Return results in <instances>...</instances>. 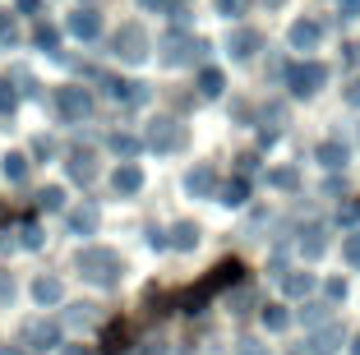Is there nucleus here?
I'll list each match as a JSON object with an SVG mask.
<instances>
[{
	"instance_id": "nucleus-1",
	"label": "nucleus",
	"mask_w": 360,
	"mask_h": 355,
	"mask_svg": "<svg viewBox=\"0 0 360 355\" xmlns=\"http://www.w3.org/2000/svg\"><path fill=\"white\" fill-rule=\"evenodd\" d=\"M79 272H84V282H93V286H116V282H120V272H125V263H120L116 250L93 245V250L79 254Z\"/></svg>"
},
{
	"instance_id": "nucleus-2",
	"label": "nucleus",
	"mask_w": 360,
	"mask_h": 355,
	"mask_svg": "<svg viewBox=\"0 0 360 355\" xmlns=\"http://www.w3.org/2000/svg\"><path fill=\"white\" fill-rule=\"evenodd\" d=\"M208 51V42H199V37H190V32H167L162 37V65H190L194 56Z\"/></svg>"
},
{
	"instance_id": "nucleus-3",
	"label": "nucleus",
	"mask_w": 360,
	"mask_h": 355,
	"mask_svg": "<svg viewBox=\"0 0 360 355\" xmlns=\"http://www.w3.org/2000/svg\"><path fill=\"white\" fill-rule=\"evenodd\" d=\"M143 143H148L153 153H176V148H185V125L158 115V120L148 125V138H143Z\"/></svg>"
},
{
	"instance_id": "nucleus-4",
	"label": "nucleus",
	"mask_w": 360,
	"mask_h": 355,
	"mask_svg": "<svg viewBox=\"0 0 360 355\" xmlns=\"http://www.w3.org/2000/svg\"><path fill=\"white\" fill-rule=\"evenodd\" d=\"M111 51L120 56V60H129V65H139L143 56H148V32L139 28V23H125V28L111 37Z\"/></svg>"
},
{
	"instance_id": "nucleus-5",
	"label": "nucleus",
	"mask_w": 360,
	"mask_h": 355,
	"mask_svg": "<svg viewBox=\"0 0 360 355\" xmlns=\"http://www.w3.org/2000/svg\"><path fill=\"white\" fill-rule=\"evenodd\" d=\"M56 111H60L65 120H84V115L93 111V97H88L84 88H56Z\"/></svg>"
},
{
	"instance_id": "nucleus-6",
	"label": "nucleus",
	"mask_w": 360,
	"mask_h": 355,
	"mask_svg": "<svg viewBox=\"0 0 360 355\" xmlns=\"http://www.w3.org/2000/svg\"><path fill=\"white\" fill-rule=\"evenodd\" d=\"M286 84H291L296 97H309L323 84V65H291V70H286Z\"/></svg>"
},
{
	"instance_id": "nucleus-7",
	"label": "nucleus",
	"mask_w": 360,
	"mask_h": 355,
	"mask_svg": "<svg viewBox=\"0 0 360 355\" xmlns=\"http://www.w3.org/2000/svg\"><path fill=\"white\" fill-rule=\"evenodd\" d=\"M65 28H70V37H79V42H93L97 32H102V14L97 10H75L70 19H65Z\"/></svg>"
},
{
	"instance_id": "nucleus-8",
	"label": "nucleus",
	"mask_w": 360,
	"mask_h": 355,
	"mask_svg": "<svg viewBox=\"0 0 360 355\" xmlns=\"http://www.w3.org/2000/svg\"><path fill=\"white\" fill-rule=\"evenodd\" d=\"M23 342L37 346V351H46V346H60V328L46 323V318H32V323H23Z\"/></svg>"
},
{
	"instance_id": "nucleus-9",
	"label": "nucleus",
	"mask_w": 360,
	"mask_h": 355,
	"mask_svg": "<svg viewBox=\"0 0 360 355\" xmlns=\"http://www.w3.org/2000/svg\"><path fill=\"white\" fill-rule=\"evenodd\" d=\"M70 176H75L79 185H88V180L97 176V157L88 153V148H75V153H70Z\"/></svg>"
},
{
	"instance_id": "nucleus-10",
	"label": "nucleus",
	"mask_w": 360,
	"mask_h": 355,
	"mask_svg": "<svg viewBox=\"0 0 360 355\" xmlns=\"http://www.w3.org/2000/svg\"><path fill=\"white\" fill-rule=\"evenodd\" d=\"M194 245H199V226L194 221H176L167 231V250H194Z\"/></svg>"
},
{
	"instance_id": "nucleus-11",
	"label": "nucleus",
	"mask_w": 360,
	"mask_h": 355,
	"mask_svg": "<svg viewBox=\"0 0 360 355\" xmlns=\"http://www.w3.org/2000/svg\"><path fill=\"white\" fill-rule=\"evenodd\" d=\"M28 167H32V162L23 153H5V157H0V176L10 180V185H23V180H28Z\"/></svg>"
},
{
	"instance_id": "nucleus-12",
	"label": "nucleus",
	"mask_w": 360,
	"mask_h": 355,
	"mask_svg": "<svg viewBox=\"0 0 360 355\" xmlns=\"http://www.w3.org/2000/svg\"><path fill=\"white\" fill-rule=\"evenodd\" d=\"M111 185H116V194H139V185H143V171H139L134 162H125V167H116Z\"/></svg>"
},
{
	"instance_id": "nucleus-13",
	"label": "nucleus",
	"mask_w": 360,
	"mask_h": 355,
	"mask_svg": "<svg viewBox=\"0 0 360 355\" xmlns=\"http://www.w3.org/2000/svg\"><path fill=\"white\" fill-rule=\"evenodd\" d=\"M106 97H111V102H143V84H129V79H106Z\"/></svg>"
},
{
	"instance_id": "nucleus-14",
	"label": "nucleus",
	"mask_w": 360,
	"mask_h": 355,
	"mask_svg": "<svg viewBox=\"0 0 360 355\" xmlns=\"http://www.w3.org/2000/svg\"><path fill=\"white\" fill-rule=\"evenodd\" d=\"M255 51H259V32L255 28H236L231 32V56L236 60H250Z\"/></svg>"
},
{
	"instance_id": "nucleus-15",
	"label": "nucleus",
	"mask_w": 360,
	"mask_h": 355,
	"mask_svg": "<svg viewBox=\"0 0 360 355\" xmlns=\"http://www.w3.org/2000/svg\"><path fill=\"white\" fill-rule=\"evenodd\" d=\"M185 185H190L194 199H208L212 189H217V176H212V167H199V171H190V180H185Z\"/></svg>"
},
{
	"instance_id": "nucleus-16",
	"label": "nucleus",
	"mask_w": 360,
	"mask_h": 355,
	"mask_svg": "<svg viewBox=\"0 0 360 355\" xmlns=\"http://www.w3.org/2000/svg\"><path fill=\"white\" fill-rule=\"evenodd\" d=\"M70 231H75V235H93V231H97V208H93V203L70 212Z\"/></svg>"
},
{
	"instance_id": "nucleus-17",
	"label": "nucleus",
	"mask_w": 360,
	"mask_h": 355,
	"mask_svg": "<svg viewBox=\"0 0 360 355\" xmlns=\"http://www.w3.org/2000/svg\"><path fill=\"white\" fill-rule=\"evenodd\" d=\"M314 42H319V23H309V19L291 23V46H300V51H309Z\"/></svg>"
},
{
	"instance_id": "nucleus-18",
	"label": "nucleus",
	"mask_w": 360,
	"mask_h": 355,
	"mask_svg": "<svg viewBox=\"0 0 360 355\" xmlns=\"http://www.w3.org/2000/svg\"><path fill=\"white\" fill-rule=\"evenodd\" d=\"M32 295H37V304H56L65 295V286L56 282V277H37V282H32Z\"/></svg>"
},
{
	"instance_id": "nucleus-19",
	"label": "nucleus",
	"mask_w": 360,
	"mask_h": 355,
	"mask_svg": "<svg viewBox=\"0 0 360 355\" xmlns=\"http://www.w3.org/2000/svg\"><path fill=\"white\" fill-rule=\"evenodd\" d=\"M32 42L42 46V51H51V56H56V46H60V32H56L51 23H37V32H32Z\"/></svg>"
},
{
	"instance_id": "nucleus-20",
	"label": "nucleus",
	"mask_w": 360,
	"mask_h": 355,
	"mask_svg": "<svg viewBox=\"0 0 360 355\" xmlns=\"http://www.w3.org/2000/svg\"><path fill=\"white\" fill-rule=\"evenodd\" d=\"M106 355H120V351H129V333L125 328H111V333H106V346H102Z\"/></svg>"
},
{
	"instance_id": "nucleus-21",
	"label": "nucleus",
	"mask_w": 360,
	"mask_h": 355,
	"mask_svg": "<svg viewBox=\"0 0 360 355\" xmlns=\"http://www.w3.org/2000/svg\"><path fill=\"white\" fill-rule=\"evenodd\" d=\"M60 203H65V189H56V185H46L42 194H37V208H42V212H56Z\"/></svg>"
},
{
	"instance_id": "nucleus-22",
	"label": "nucleus",
	"mask_w": 360,
	"mask_h": 355,
	"mask_svg": "<svg viewBox=\"0 0 360 355\" xmlns=\"http://www.w3.org/2000/svg\"><path fill=\"white\" fill-rule=\"evenodd\" d=\"M111 153H120V157L129 162V157L139 153V138H134V134H111Z\"/></svg>"
},
{
	"instance_id": "nucleus-23",
	"label": "nucleus",
	"mask_w": 360,
	"mask_h": 355,
	"mask_svg": "<svg viewBox=\"0 0 360 355\" xmlns=\"http://www.w3.org/2000/svg\"><path fill=\"white\" fill-rule=\"evenodd\" d=\"M319 162H323V167H342V162H347V148L342 143H323L319 148Z\"/></svg>"
},
{
	"instance_id": "nucleus-24",
	"label": "nucleus",
	"mask_w": 360,
	"mask_h": 355,
	"mask_svg": "<svg viewBox=\"0 0 360 355\" xmlns=\"http://www.w3.org/2000/svg\"><path fill=\"white\" fill-rule=\"evenodd\" d=\"M199 93L203 97H217V93H222V74H217V70H203L199 74Z\"/></svg>"
},
{
	"instance_id": "nucleus-25",
	"label": "nucleus",
	"mask_w": 360,
	"mask_h": 355,
	"mask_svg": "<svg viewBox=\"0 0 360 355\" xmlns=\"http://www.w3.org/2000/svg\"><path fill=\"white\" fill-rule=\"evenodd\" d=\"M300 250H305L309 259H319V254H323V235H319V226H309V231H305V240H300Z\"/></svg>"
},
{
	"instance_id": "nucleus-26",
	"label": "nucleus",
	"mask_w": 360,
	"mask_h": 355,
	"mask_svg": "<svg viewBox=\"0 0 360 355\" xmlns=\"http://www.w3.org/2000/svg\"><path fill=\"white\" fill-rule=\"evenodd\" d=\"M139 5H148V10H167V14H176V19H185V5H180V0H139Z\"/></svg>"
},
{
	"instance_id": "nucleus-27",
	"label": "nucleus",
	"mask_w": 360,
	"mask_h": 355,
	"mask_svg": "<svg viewBox=\"0 0 360 355\" xmlns=\"http://www.w3.org/2000/svg\"><path fill=\"white\" fill-rule=\"evenodd\" d=\"M14 42H19V28H14L10 14H0V46H14Z\"/></svg>"
},
{
	"instance_id": "nucleus-28",
	"label": "nucleus",
	"mask_w": 360,
	"mask_h": 355,
	"mask_svg": "<svg viewBox=\"0 0 360 355\" xmlns=\"http://www.w3.org/2000/svg\"><path fill=\"white\" fill-rule=\"evenodd\" d=\"M23 245L28 250H42V226L37 221H23Z\"/></svg>"
},
{
	"instance_id": "nucleus-29",
	"label": "nucleus",
	"mask_w": 360,
	"mask_h": 355,
	"mask_svg": "<svg viewBox=\"0 0 360 355\" xmlns=\"http://www.w3.org/2000/svg\"><path fill=\"white\" fill-rule=\"evenodd\" d=\"M14 102H19V93L10 88V79H0V115H5V111H14Z\"/></svg>"
},
{
	"instance_id": "nucleus-30",
	"label": "nucleus",
	"mask_w": 360,
	"mask_h": 355,
	"mask_svg": "<svg viewBox=\"0 0 360 355\" xmlns=\"http://www.w3.org/2000/svg\"><path fill=\"white\" fill-rule=\"evenodd\" d=\"M282 286H286V295H305L309 291V272H305V277H300V272H296V277H286Z\"/></svg>"
},
{
	"instance_id": "nucleus-31",
	"label": "nucleus",
	"mask_w": 360,
	"mask_h": 355,
	"mask_svg": "<svg viewBox=\"0 0 360 355\" xmlns=\"http://www.w3.org/2000/svg\"><path fill=\"white\" fill-rule=\"evenodd\" d=\"M338 337H342L338 328H328V333H319V337H314V351H319V355H328V351H333V342H338Z\"/></svg>"
},
{
	"instance_id": "nucleus-32",
	"label": "nucleus",
	"mask_w": 360,
	"mask_h": 355,
	"mask_svg": "<svg viewBox=\"0 0 360 355\" xmlns=\"http://www.w3.org/2000/svg\"><path fill=\"white\" fill-rule=\"evenodd\" d=\"M222 203H245V180H231V185L222 189Z\"/></svg>"
},
{
	"instance_id": "nucleus-33",
	"label": "nucleus",
	"mask_w": 360,
	"mask_h": 355,
	"mask_svg": "<svg viewBox=\"0 0 360 355\" xmlns=\"http://www.w3.org/2000/svg\"><path fill=\"white\" fill-rule=\"evenodd\" d=\"M264 323H268V328L277 333V328H286V314L277 309V304H268V309H264Z\"/></svg>"
},
{
	"instance_id": "nucleus-34",
	"label": "nucleus",
	"mask_w": 360,
	"mask_h": 355,
	"mask_svg": "<svg viewBox=\"0 0 360 355\" xmlns=\"http://www.w3.org/2000/svg\"><path fill=\"white\" fill-rule=\"evenodd\" d=\"M51 153H56V143H51L46 134H37V138H32V157H51Z\"/></svg>"
},
{
	"instance_id": "nucleus-35",
	"label": "nucleus",
	"mask_w": 360,
	"mask_h": 355,
	"mask_svg": "<svg viewBox=\"0 0 360 355\" xmlns=\"http://www.w3.org/2000/svg\"><path fill=\"white\" fill-rule=\"evenodd\" d=\"M10 300H14V277L0 272V304H10Z\"/></svg>"
},
{
	"instance_id": "nucleus-36",
	"label": "nucleus",
	"mask_w": 360,
	"mask_h": 355,
	"mask_svg": "<svg viewBox=\"0 0 360 355\" xmlns=\"http://www.w3.org/2000/svg\"><path fill=\"white\" fill-rule=\"evenodd\" d=\"M70 318H75V323H93L97 314H93V304H75V314H70Z\"/></svg>"
},
{
	"instance_id": "nucleus-37",
	"label": "nucleus",
	"mask_w": 360,
	"mask_h": 355,
	"mask_svg": "<svg viewBox=\"0 0 360 355\" xmlns=\"http://www.w3.org/2000/svg\"><path fill=\"white\" fill-rule=\"evenodd\" d=\"M273 185H282V189H291V185H296V171H273Z\"/></svg>"
},
{
	"instance_id": "nucleus-38",
	"label": "nucleus",
	"mask_w": 360,
	"mask_h": 355,
	"mask_svg": "<svg viewBox=\"0 0 360 355\" xmlns=\"http://www.w3.org/2000/svg\"><path fill=\"white\" fill-rule=\"evenodd\" d=\"M347 259L360 268V235H351V240H347Z\"/></svg>"
},
{
	"instance_id": "nucleus-39",
	"label": "nucleus",
	"mask_w": 360,
	"mask_h": 355,
	"mask_svg": "<svg viewBox=\"0 0 360 355\" xmlns=\"http://www.w3.org/2000/svg\"><path fill=\"white\" fill-rule=\"evenodd\" d=\"M217 10L222 14H240V0H217Z\"/></svg>"
},
{
	"instance_id": "nucleus-40",
	"label": "nucleus",
	"mask_w": 360,
	"mask_h": 355,
	"mask_svg": "<svg viewBox=\"0 0 360 355\" xmlns=\"http://www.w3.org/2000/svg\"><path fill=\"white\" fill-rule=\"evenodd\" d=\"M37 5H42V0H19V14H32Z\"/></svg>"
},
{
	"instance_id": "nucleus-41",
	"label": "nucleus",
	"mask_w": 360,
	"mask_h": 355,
	"mask_svg": "<svg viewBox=\"0 0 360 355\" xmlns=\"http://www.w3.org/2000/svg\"><path fill=\"white\" fill-rule=\"evenodd\" d=\"M60 355H93V351H88V346H65Z\"/></svg>"
},
{
	"instance_id": "nucleus-42",
	"label": "nucleus",
	"mask_w": 360,
	"mask_h": 355,
	"mask_svg": "<svg viewBox=\"0 0 360 355\" xmlns=\"http://www.w3.org/2000/svg\"><path fill=\"white\" fill-rule=\"evenodd\" d=\"M0 355H23V351H19V346H0Z\"/></svg>"
},
{
	"instance_id": "nucleus-43",
	"label": "nucleus",
	"mask_w": 360,
	"mask_h": 355,
	"mask_svg": "<svg viewBox=\"0 0 360 355\" xmlns=\"http://www.w3.org/2000/svg\"><path fill=\"white\" fill-rule=\"evenodd\" d=\"M351 102H360V79H356V88H351Z\"/></svg>"
},
{
	"instance_id": "nucleus-44",
	"label": "nucleus",
	"mask_w": 360,
	"mask_h": 355,
	"mask_svg": "<svg viewBox=\"0 0 360 355\" xmlns=\"http://www.w3.org/2000/svg\"><path fill=\"white\" fill-rule=\"evenodd\" d=\"M264 5H282V0H264Z\"/></svg>"
},
{
	"instance_id": "nucleus-45",
	"label": "nucleus",
	"mask_w": 360,
	"mask_h": 355,
	"mask_svg": "<svg viewBox=\"0 0 360 355\" xmlns=\"http://www.w3.org/2000/svg\"><path fill=\"white\" fill-rule=\"evenodd\" d=\"M356 355H360V337H356Z\"/></svg>"
},
{
	"instance_id": "nucleus-46",
	"label": "nucleus",
	"mask_w": 360,
	"mask_h": 355,
	"mask_svg": "<svg viewBox=\"0 0 360 355\" xmlns=\"http://www.w3.org/2000/svg\"><path fill=\"white\" fill-rule=\"evenodd\" d=\"M0 221H5V212H0Z\"/></svg>"
}]
</instances>
